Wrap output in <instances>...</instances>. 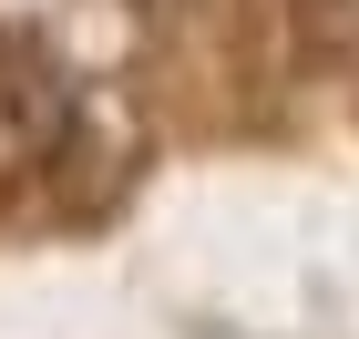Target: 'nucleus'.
<instances>
[{"mask_svg":"<svg viewBox=\"0 0 359 339\" xmlns=\"http://www.w3.org/2000/svg\"><path fill=\"white\" fill-rule=\"evenodd\" d=\"M134 11H165V0H134Z\"/></svg>","mask_w":359,"mask_h":339,"instance_id":"f03ea898","label":"nucleus"},{"mask_svg":"<svg viewBox=\"0 0 359 339\" xmlns=\"http://www.w3.org/2000/svg\"><path fill=\"white\" fill-rule=\"evenodd\" d=\"M72 144V83L41 31H0V185L11 175H41Z\"/></svg>","mask_w":359,"mask_h":339,"instance_id":"f257e3e1","label":"nucleus"}]
</instances>
